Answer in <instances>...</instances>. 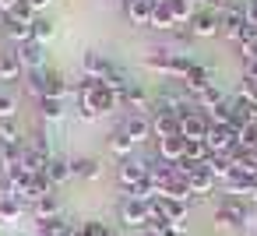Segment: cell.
<instances>
[{"label": "cell", "mask_w": 257, "mask_h": 236, "mask_svg": "<svg viewBox=\"0 0 257 236\" xmlns=\"http://www.w3.org/2000/svg\"><path fill=\"white\" fill-rule=\"evenodd\" d=\"M25 74L18 50H0V81H18Z\"/></svg>", "instance_id": "obj_19"}, {"label": "cell", "mask_w": 257, "mask_h": 236, "mask_svg": "<svg viewBox=\"0 0 257 236\" xmlns=\"http://www.w3.org/2000/svg\"><path fill=\"white\" fill-rule=\"evenodd\" d=\"M120 106H131V113H148L152 109V95L145 92V85H127L123 92H120Z\"/></svg>", "instance_id": "obj_12"}, {"label": "cell", "mask_w": 257, "mask_h": 236, "mask_svg": "<svg viewBox=\"0 0 257 236\" xmlns=\"http://www.w3.org/2000/svg\"><path fill=\"white\" fill-rule=\"evenodd\" d=\"M25 88L36 95V99H64L67 95V81L60 71L53 67H39V71H25Z\"/></svg>", "instance_id": "obj_1"}, {"label": "cell", "mask_w": 257, "mask_h": 236, "mask_svg": "<svg viewBox=\"0 0 257 236\" xmlns=\"http://www.w3.org/2000/svg\"><path fill=\"white\" fill-rule=\"evenodd\" d=\"M152 134H155V141L159 138H176L180 134V116L166 113V109H155L152 113Z\"/></svg>", "instance_id": "obj_16"}, {"label": "cell", "mask_w": 257, "mask_h": 236, "mask_svg": "<svg viewBox=\"0 0 257 236\" xmlns=\"http://www.w3.org/2000/svg\"><path fill=\"white\" fill-rule=\"evenodd\" d=\"M173 64H176V50H169V46H155L152 53H145V67L148 71H162V74L173 78Z\"/></svg>", "instance_id": "obj_15"}, {"label": "cell", "mask_w": 257, "mask_h": 236, "mask_svg": "<svg viewBox=\"0 0 257 236\" xmlns=\"http://www.w3.org/2000/svg\"><path fill=\"white\" fill-rule=\"evenodd\" d=\"M18 57H22V67H25V71L46 67V50H43V43H36V39H25V43L18 46Z\"/></svg>", "instance_id": "obj_14"}, {"label": "cell", "mask_w": 257, "mask_h": 236, "mask_svg": "<svg viewBox=\"0 0 257 236\" xmlns=\"http://www.w3.org/2000/svg\"><path fill=\"white\" fill-rule=\"evenodd\" d=\"M229 109H232V124H239V127H246V124H257V106H253L250 99L236 95V99L229 102Z\"/></svg>", "instance_id": "obj_22"}, {"label": "cell", "mask_w": 257, "mask_h": 236, "mask_svg": "<svg viewBox=\"0 0 257 236\" xmlns=\"http://www.w3.org/2000/svg\"><path fill=\"white\" fill-rule=\"evenodd\" d=\"M120 222L127 229H148L152 222V204L148 201H138V197H123L120 204Z\"/></svg>", "instance_id": "obj_4"}, {"label": "cell", "mask_w": 257, "mask_h": 236, "mask_svg": "<svg viewBox=\"0 0 257 236\" xmlns=\"http://www.w3.org/2000/svg\"><path fill=\"white\" fill-rule=\"evenodd\" d=\"M0 141L4 145H18L22 141V131H18V120L11 116V120H0Z\"/></svg>", "instance_id": "obj_34"}, {"label": "cell", "mask_w": 257, "mask_h": 236, "mask_svg": "<svg viewBox=\"0 0 257 236\" xmlns=\"http://www.w3.org/2000/svg\"><path fill=\"white\" fill-rule=\"evenodd\" d=\"M0 29H4V15H0Z\"/></svg>", "instance_id": "obj_44"}, {"label": "cell", "mask_w": 257, "mask_h": 236, "mask_svg": "<svg viewBox=\"0 0 257 236\" xmlns=\"http://www.w3.org/2000/svg\"><path fill=\"white\" fill-rule=\"evenodd\" d=\"M53 32H57V25H53L50 18H36V22H32V39H36V43L46 46V43L53 39Z\"/></svg>", "instance_id": "obj_33"}, {"label": "cell", "mask_w": 257, "mask_h": 236, "mask_svg": "<svg viewBox=\"0 0 257 236\" xmlns=\"http://www.w3.org/2000/svg\"><path fill=\"white\" fill-rule=\"evenodd\" d=\"M169 8H173V18H176V25H190V18H194V0H169Z\"/></svg>", "instance_id": "obj_32"}, {"label": "cell", "mask_w": 257, "mask_h": 236, "mask_svg": "<svg viewBox=\"0 0 257 236\" xmlns=\"http://www.w3.org/2000/svg\"><path fill=\"white\" fill-rule=\"evenodd\" d=\"M180 85H183V92H187V95H190V102H194V95H197L201 88L215 85V74H211V71H208L204 64H194V67H190V74H187V78H183Z\"/></svg>", "instance_id": "obj_11"}, {"label": "cell", "mask_w": 257, "mask_h": 236, "mask_svg": "<svg viewBox=\"0 0 257 236\" xmlns=\"http://www.w3.org/2000/svg\"><path fill=\"white\" fill-rule=\"evenodd\" d=\"M39 113H43V120L46 124H57L60 116H64V99H39Z\"/></svg>", "instance_id": "obj_31"}, {"label": "cell", "mask_w": 257, "mask_h": 236, "mask_svg": "<svg viewBox=\"0 0 257 236\" xmlns=\"http://www.w3.org/2000/svg\"><path fill=\"white\" fill-rule=\"evenodd\" d=\"M78 120H85V124H92V120H99V113H95L92 106H85V102H78Z\"/></svg>", "instance_id": "obj_39"}, {"label": "cell", "mask_w": 257, "mask_h": 236, "mask_svg": "<svg viewBox=\"0 0 257 236\" xmlns=\"http://www.w3.org/2000/svg\"><path fill=\"white\" fill-rule=\"evenodd\" d=\"M250 211L253 208L246 204V197H222V204L215 208V225L218 229H243Z\"/></svg>", "instance_id": "obj_2"}, {"label": "cell", "mask_w": 257, "mask_h": 236, "mask_svg": "<svg viewBox=\"0 0 257 236\" xmlns=\"http://www.w3.org/2000/svg\"><path fill=\"white\" fill-rule=\"evenodd\" d=\"M152 4H155V0H123L127 22L134 29H152Z\"/></svg>", "instance_id": "obj_10"}, {"label": "cell", "mask_w": 257, "mask_h": 236, "mask_svg": "<svg viewBox=\"0 0 257 236\" xmlns=\"http://www.w3.org/2000/svg\"><path fill=\"white\" fill-rule=\"evenodd\" d=\"M239 95H243V99H250V102L257 106V81L243 74V88H239Z\"/></svg>", "instance_id": "obj_38"}, {"label": "cell", "mask_w": 257, "mask_h": 236, "mask_svg": "<svg viewBox=\"0 0 257 236\" xmlns=\"http://www.w3.org/2000/svg\"><path fill=\"white\" fill-rule=\"evenodd\" d=\"M243 25H246V4H225V8L218 11V36L239 43Z\"/></svg>", "instance_id": "obj_3"}, {"label": "cell", "mask_w": 257, "mask_h": 236, "mask_svg": "<svg viewBox=\"0 0 257 236\" xmlns=\"http://www.w3.org/2000/svg\"><path fill=\"white\" fill-rule=\"evenodd\" d=\"M25 4H29V8H32V11H43V8H46V4H50V0H25Z\"/></svg>", "instance_id": "obj_40"}, {"label": "cell", "mask_w": 257, "mask_h": 236, "mask_svg": "<svg viewBox=\"0 0 257 236\" xmlns=\"http://www.w3.org/2000/svg\"><path fill=\"white\" fill-rule=\"evenodd\" d=\"M246 78H253V81H257V60H250V64H246Z\"/></svg>", "instance_id": "obj_41"}, {"label": "cell", "mask_w": 257, "mask_h": 236, "mask_svg": "<svg viewBox=\"0 0 257 236\" xmlns=\"http://www.w3.org/2000/svg\"><path fill=\"white\" fill-rule=\"evenodd\" d=\"M22 155H25V141H18V145H4V141H0V169L22 166Z\"/></svg>", "instance_id": "obj_26"}, {"label": "cell", "mask_w": 257, "mask_h": 236, "mask_svg": "<svg viewBox=\"0 0 257 236\" xmlns=\"http://www.w3.org/2000/svg\"><path fill=\"white\" fill-rule=\"evenodd\" d=\"M106 145H109V152H113L116 159H131V152L138 148L123 127H113V131H109V138H106Z\"/></svg>", "instance_id": "obj_21"}, {"label": "cell", "mask_w": 257, "mask_h": 236, "mask_svg": "<svg viewBox=\"0 0 257 236\" xmlns=\"http://www.w3.org/2000/svg\"><path fill=\"white\" fill-rule=\"evenodd\" d=\"M204 166L211 169V176H215V180H229V176H232V169H236V155H232V152H211Z\"/></svg>", "instance_id": "obj_18"}, {"label": "cell", "mask_w": 257, "mask_h": 236, "mask_svg": "<svg viewBox=\"0 0 257 236\" xmlns=\"http://www.w3.org/2000/svg\"><path fill=\"white\" fill-rule=\"evenodd\" d=\"M208 131H211V120H208L204 109H190L187 116H180V134H183L187 141H204Z\"/></svg>", "instance_id": "obj_6"}, {"label": "cell", "mask_w": 257, "mask_h": 236, "mask_svg": "<svg viewBox=\"0 0 257 236\" xmlns=\"http://www.w3.org/2000/svg\"><path fill=\"white\" fill-rule=\"evenodd\" d=\"M29 211H32V218H53V215H60V201H57V194H46V197L32 201Z\"/></svg>", "instance_id": "obj_25"}, {"label": "cell", "mask_w": 257, "mask_h": 236, "mask_svg": "<svg viewBox=\"0 0 257 236\" xmlns=\"http://www.w3.org/2000/svg\"><path fill=\"white\" fill-rule=\"evenodd\" d=\"M187 29L194 32V39H211V36H218V11H211V8H197Z\"/></svg>", "instance_id": "obj_7"}, {"label": "cell", "mask_w": 257, "mask_h": 236, "mask_svg": "<svg viewBox=\"0 0 257 236\" xmlns=\"http://www.w3.org/2000/svg\"><path fill=\"white\" fill-rule=\"evenodd\" d=\"M152 29H159V32H173V29H180L176 18H173L169 0H155V4H152Z\"/></svg>", "instance_id": "obj_20"}, {"label": "cell", "mask_w": 257, "mask_h": 236, "mask_svg": "<svg viewBox=\"0 0 257 236\" xmlns=\"http://www.w3.org/2000/svg\"><path fill=\"white\" fill-rule=\"evenodd\" d=\"M36 232L39 236H67L71 232V222L64 215H53V218H36Z\"/></svg>", "instance_id": "obj_24"}, {"label": "cell", "mask_w": 257, "mask_h": 236, "mask_svg": "<svg viewBox=\"0 0 257 236\" xmlns=\"http://www.w3.org/2000/svg\"><path fill=\"white\" fill-rule=\"evenodd\" d=\"M46 176H50V183H53V187H57V183H64V180H71V159L53 155V159H50V166H46Z\"/></svg>", "instance_id": "obj_30"}, {"label": "cell", "mask_w": 257, "mask_h": 236, "mask_svg": "<svg viewBox=\"0 0 257 236\" xmlns=\"http://www.w3.org/2000/svg\"><path fill=\"white\" fill-rule=\"evenodd\" d=\"M15 109H18V99L11 92H0V120H11Z\"/></svg>", "instance_id": "obj_36"}, {"label": "cell", "mask_w": 257, "mask_h": 236, "mask_svg": "<svg viewBox=\"0 0 257 236\" xmlns=\"http://www.w3.org/2000/svg\"><path fill=\"white\" fill-rule=\"evenodd\" d=\"M236 138H239V124H211L204 141L211 152H236Z\"/></svg>", "instance_id": "obj_5"}, {"label": "cell", "mask_w": 257, "mask_h": 236, "mask_svg": "<svg viewBox=\"0 0 257 236\" xmlns=\"http://www.w3.org/2000/svg\"><path fill=\"white\" fill-rule=\"evenodd\" d=\"M159 159L166 162H183L187 159V138L176 134V138H159Z\"/></svg>", "instance_id": "obj_17"}, {"label": "cell", "mask_w": 257, "mask_h": 236, "mask_svg": "<svg viewBox=\"0 0 257 236\" xmlns=\"http://www.w3.org/2000/svg\"><path fill=\"white\" fill-rule=\"evenodd\" d=\"M4 36H8V39H15V43L22 46L25 39H32V22H15V18H4Z\"/></svg>", "instance_id": "obj_28"}, {"label": "cell", "mask_w": 257, "mask_h": 236, "mask_svg": "<svg viewBox=\"0 0 257 236\" xmlns=\"http://www.w3.org/2000/svg\"><path fill=\"white\" fill-rule=\"evenodd\" d=\"M106 236H120V229H113V225H109V229H106Z\"/></svg>", "instance_id": "obj_43"}, {"label": "cell", "mask_w": 257, "mask_h": 236, "mask_svg": "<svg viewBox=\"0 0 257 236\" xmlns=\"http://www.w3.org/2000/svg\"><path fill=\"white\" fill-rule=\"evenodd\" d=\"M0 197H18L15 180H11V173H4V169H0Z\"/></svg>", "instance_id": "obj_37"}, {"label": "cell", "mask_w": 257, "mask_h": 236, "mask_svg": "<svg viewBox=\"0 0 257 236\" xmlns=\"http://www.w3.org/2000/svg\"><path fill=\"white\" fill-rule=\"evenodd\" d=\"M99 173H102V162H99V159H92V155H78V159H71V176L95 180Z\"/></svg>", "instance_id": "obj_23"}, {"label": "cell", "mask_w": 257, "mask_h": 236, "mask_svg": "<svg viewBox=\"0 0 257 236\" xmlns=\"http://www.w3.org/2000/svg\"><path fill=\"white\" fill-rule=\"evenodd\" d=\"M218 102H225V92H222L218 85H208V88H201V92L194 95V106H197V109H211V106H218Z\"/></svg>", "instance_id": "obj_29"}, {"label": "cell", "mask_w": 257, "mask_h": 236, "mask_svg": "<svg viewBox=\"0 0 257 236\" xmlns=\"http://www.w3.org/2000/svg\"><path fill=\"white\" fill-rule=\"evenodd\" d=\"M120 127L131 134V141H134V145H141V141L155 138V134H152V113H127V116L120 120Z\"/></svg>", "instance_id": "obj_8"}, {"label": "cell", "mask_w": 257, "mask_h": 236, "mask_svg": "<svg viewBox=\"0 0 257 236\" xmlns=\"http://www.w3.org/2000/svg\"><path fill=\"white\" fill-rule=\"evenodd\" d=\"M78 102H85V106H92V109H95V113L102 116V113H109V109H116V106H120V95H116L113 88H106V85H99V88H92L88 95H81Z\"/></svg>", "instance_id": "obj_9"}, {"label": "cell", "mask_w": 257, "mask_h": 236, "mask_svg": "<svg viewBox=\"0 0 257 236\" xmlns=\"http://www.w3.org/2000/svg\"><path fill=\"white\" fill-rule=\"evenodd\" d=\"M116 180H120L123 190H131V187H138L141 180H148V166H145V162H134V159H123L120 169H116Z\"/></svg>", "instance_id": "obj_13"}, {"label": "cell", "mask_w": 257, "mask_h": 236, "mask_svg": "<svg viewBox=\"0 0 257 236\" xmlns=\"http://www.w3.org/2000/svg\"><path fill=\"white\" fill-rule=\"evenodd\" d=\"M208 4H211V11H222L225 4H232V0H208Z\"/></svg>", "instance_id": "obj_42"}, {"label": "cell", "mask_w": 257, "mask_h": 236, "mask_svg": "<svg viewBox=\"0 0 257 236\" xmlns=\"http://www.w3.org/2000/svg\"><path fill=\"white\" fill-rule=\"evenodd\" d=\"M25 215V204L18 197H0V225H8V222H18Z\"/></svg>", "instance_id": "obj_27"}, {"label": "cell", "mask_w": 257, "mask_h": 236, "mask_svg": "<svg viewBox=\"0 0 257 236\" xmlns=\"http://www.w3.org/2000/svg\"><path fill=\"white\" fill-rule=\"evenodd\" d=\"M208 155H211L208 141H187V162H208Z\"/></svg>", "instance_id": "obj_35"}]
</instances>
